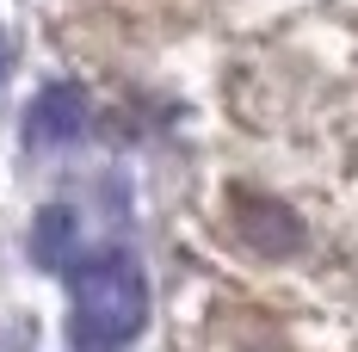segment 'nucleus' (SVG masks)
Instances as JSON below:
<instances>
[{"label": "nucleus", "instance_id": "f257e3e1", "mask_svg": "<svg viewBox=\"0 0 358 352\" xmlns=\"http://www.w3.org/2000/svg\"><path fill=\"white\" fill-rule=\"evenodd\" d=\"M148 316V284L130 253H99L74 266V321L69 346L74 352H117Z\"/></svg>", "mask_w": 358, "mask_h": 352}, {"label": "nucleus", "instance_id": "f03ea898", "mask_svg": "<svg viewBox=\"0 0 358 352\" xmlns=\"http://www.w3.org/2000/svg\"><path fill=\"white\" fill-rule=\"evenodd\" d=\"M80 130H87V93L69 80L43 87L25 111V148H56V142H74Z\"/></svg>", "mask_w": 358, "mask_h": 352}, {"label": "nucleus", "instance_id": "7ed1b4c3", "mask_svg": "<svg viewBox=\"0 0 358 352\" xmlns=\"http://www.w3.org/2000/svg\"><path fill=\"white\" fill-rule=\"evenodd\" d=\"M241 241L253 247V253H296L303 247V223L285 211V204H266V198H248L241 204Z\"/></svg>", "mask_w": 358, "mask_h": 352}, {"label": "nucleus", "instance_id": "20e7f679", "mask_svg": "<svg viewBox=\"0 0 358 352\" xmlns=\"http://www.w3.org/2000/svg\"><path fill=\"white\" fill-rule=\"evenodd\" d=\"M74 247H80V216L69 204H50V211L31 216V260L37 266H50V272H62L74 260Z\"/></svg>", "mask_w": 358, "mask_h": 352}, {"label": "nucleus", "instance_id": "39448f33", "mask_svg": "<svg viewBox=\"0 0 358 352\" xmlns=\"http://www.w3.org/2000/svg\"><path fill=\"white\" fill-rule=\"evenodd\" d=\"M0 69H6V43H0Z\"/></svg>", "mask_w": 358, "mask_h": 352}]
</instances>
